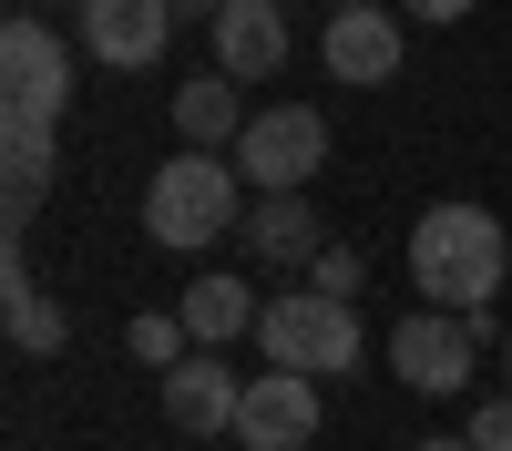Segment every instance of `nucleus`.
<instances>
[{"instance_id":"1","label":"nucleus","mask_w":512,"mask_h":451,"mask_svg":"<svg viewBox=\"0 0 512 451\" xmlns=\"http://www.w3.org/2000/svg\"><path fill=\"white\" fill-rule=\"evenodd\" d=\"M512 277V236L492 205H420L410 226V287L431 308H492Z\"/></svg>"},{"instance_id":"2","label":"nucleus","mask_w":512,"mask_h":451,"mask_svg":"<svg viewBox=\"0 0 512 451\" xmlns=\"http://www.w3.org/2000/svg\"><path fill=\"white\" fill-rule=\"evenodd\" d=\"M246 195H256V185L236 175V154L185 144V154H164V164H154V185H144V226H154V246L195 257V246H216V236L246 226Z\"/></svg>"},{"instance_id":"3","label":"nucleus","mask_w":512,"mask_h":451,"mask_svg":"<svg viewBox=\"0 0 512 451\" xmlns=\"http://www.w3.org/2000/svg\"><path fill=\"white\" fill-rule=\"evenodd\" d=\"M256 349H267V369L349 380V369L369 359V328H359V298H318V287H287V298H267V318H256Z\"/></svg>"},{"instance_id":"4","label":"nucleus","mask_w":512,"mask_h":451,"mask_svg":"<svg viewBox=\"0 0 512 451\" xmlns=\"http://www.w3.org/2000/svg\"><path fill=\"white\" fill-rule=\"evenodd\" d=\"M482 349H492V308H410L390 328V369H400V390H420V400L472 390Z\"/></svg>"},{"instance_id":"5","label":"nucleus","mask_w":512,"mask_h":451,"mask_svg":"<svg viewBox=\"0 0 512 451\" xmlns=\"http://www.w3.org/2000/svg\"><path fill=\"white\" fill-rule=\"evenodd\" d=\"M318 164H328V123H318L308 103H267V113L236 134V175H246L256 195H308Z\"/></svg>"},{"instance_id":"6","label":"nucleus","mask_w":512,"mask_h":451,"mask_svg":"<svg viewBox=\"0 0 512 451\" xmlns=\"http://www.w3.org/2000/svg\"><path fill=\"white\" fill-rule=\"evenodd\" d=\"M0 113H31V123L72 113V62H62L52 21H11L0 31Z\"/></svg>"},{"instance_id":"7","label":"nucleus","mask_w":512,"mask_h":451,"mask_svg":"<svg viewBox=\"0 0 512 451\" xmlns=\"http://www.w3.org/2000/svg\"><path fill=\"white\" fill-rule=\"evenodd\" d=\"M236 441H246V451H308V441H318V390H308V369H267V380H246Z\"/></svg>"},{"instance_id":"8","label":"nucleus","mask_w":512,"mask_h":451,"mask_svg":"<svg viewBox=\"0 0 512 451\" xmlns=\"http://www.w3.org/2000/svg\"><path fill=\"white\" fill-rule=\"evenodd\" d=\"M175 41V0H82V52L113 62V72H144L164 62Z\"/></svg>"},{"instance_id":"9","label":"nucleus","mask_w":512,"mask_h":451,"mask_svg":"<svg viewBox=\"0 0 512 451\" xmlns=\"http://www.w3.org/2000/svg\"><path fill=\"white\" fill-rule=\"evenodd\" d=\"M236 400H246V380L226 369V349H185L175 369H164V421L175 431H236Z\"/></svg>"},{"instance_id":"10","label":"nucleus","mask_w":512,"mask_h":451,"mask_svg":"<svg viewBox=\"0 0 512 451\" xmlns=\"http://www.w3.org/2000/svg\"><path fill=\"white\" fill-rule=\"evenodd\" d=\"M318 62L338 72V82H390L410 52H400V21H390V0H379V11H328V41H318Z\"/></svg>"},{"instance_id":"11","label":"nucleus","mask_w":512,"mask_h":451,"mask_svg":"<svg viewBox=\"0 0 512 451\" xmlns=\"http://www.w3.org/2000/svg\"><path fill=\"white\" fill-rule=\"evenodd\" d=\"M205 41H216V72L267 82V72L287 62V11H277V0H226V11L205 21Z\"/></svg>"},{"instance_id":"12","label":"nucleus","mask_w":512,"mask_h":451,"mask_svg":"<svg viewBox=\"0 0 512 451\" xmlns=\"http://www.w3.org/2000/svg\"><path fill=\"white\" fill-rule=\"evenodd\" d=\"M236 236H246V257L297 267V277H308V267H318V246H328V226H318V205H308V195H256Z\"/></svg>"},{"instance_id":"13","label":"nucleus","mask_w":512,"mask_h":451,"mask_svg":"<svg viewBox=\"0 0 512 451\" xmlns=\"http://www.w3.org/2000/svg\"><path fill=\"white\" fill-rule=\"evenodd\" d=\"M246 123H256V113H246V82H236V72H195L185 93H175V134H185V144H205V154H216V144L236 154Z\"/></svg>"},{"instance_id":"14","label":"nucleus","mask_w":512,"mask_h":451,"mask_svg":"<svg viewBox=\"0 0 512 451\" xmlns=\"http://www.w3.org/2000/svg\"><path fill=\"white\" fill-rule=\"evenodd\" d=\"M175 318L195 328V349H236L256 318H267V298H256L246 277H195L185 298H175Z\"/></svg>"},{"instance_id":"15","label":"nucleus","mask_w":512,"mask_h":451,"mask_svg":"<svg viewBox=\"0 0 512 451\" xmlns=\"http://www.w3.org/2000/svg\"><path fill=\"white\" fill-rule=\"evenodd\" d=\"M52 144H62V123H31V113L0 123V185H11V226H31V205L52 195Z\"/></svg>"},{"instance_id":"16","label":"nucleus","mask_w":512,"mask_h":451,"mask_svg":"<svg viewBox=\"0 0 512 451\" xmlns=\"http://www.w3.org/2000/svg\"><path fill=\"white\" fill-rule=\"evenodd\" d=\"M0 318H11V349H31V359H52L62 339H72V318L31 287V267H21V226H11V257H0Z\"/></svg>"},{"instance_id":"17","label":"nucleus","mask_w":512,"mask_h":451,"mask_svg":"<svg viewBox=\"0 0 512 451\" xmlns=\"http://www.w3.org/2000/svg\"><path fill=\"white\" fill-rule=\"evenodd\" d=\"M123 349H134V359L154 369V380H164V369H175V359L195 349V328H185V318H164V308H144L134 328H123Z\"/></svg>"},{"instance_id":"18","label":"nucleus","mask_w":512,"mask_h":451,"mask_svg":"<svg viewBox=\"0 0 512 451\" xmlns=\"http://www.w3.org/2000/svg\"><path fill=\"white\" fill-rule=\"evenodd\" d=\"M308 287H318V298H359V287H369V257H359V246H318Z\"/></svg>"},{"instance_id":"19","label":"nucleus","mask_w":512,"mask_h":451,"mask_svg":"<svg viewBox=\"0 0 512 451\" xmlns=\"http://www.w3.org/2000/svg\"><path fill=\"white\" fill-rule=\"evenodd\" d=\"M472 451H512V390L502 400H472V431H461Z\"/></svg>"},{"instance_id":"20","label":"nucleus","mask_w":512,"mask_h":451,"mask_svg":"<svg viewBox=\"0 0 512 451\" xmlns=\"http://www.w3.org/2000/svg\"><path fill=\"white\" fill-rule=\"evenodd\" d=\"M410 21H472V0H400Z\"/></svg>"},{"instance_id":"21","label":"nucleus","mask_w":512,"mask_h":451,"mask_svg":"<svg viewBox=\"0 0 512 451\" xmlns=\"http://www.w3.org/2000/svg\"><path fill=\"white\" fill-rule=\"evenodd\" d=\"M226 11V0H175V21H216Z\"/></svg>"},{"instance_id":"22","label":"nucleus","mask_w":512,"mask_h":451,"mask_svg":"<svg viewBox=\"0 0 512 451\" xmlns=\"http://www.w3.org/2000/svg\"><path fill=\"white\" fill-rule=\"evenodd\" d=\"M420 451H472V441H461V431H451V441H420Z\"/></svg>"},{"instance_id":"23","label":"nucleus","mask_w":512,"mask_h":451,"mask_svg":"<svg viewBox=\"0 0 512 451\" xmlns=\"http://www.w3.org/2000/svg\"><path fill=\"white\" fill-rule=\"evenodd\" d=\"M502 380H512V328H502Z\"/></svg>"},{"instance_id":"24","label":"nucleus","mask_w":512,"mask_h":451,"mask_svg":"<svg viewBox=\"0 0 512 451\" xmlns=\"http://www.w3.org/2000/svg\"><path fill=\"white\" fill-rule=\"evenodd\" d=\"M338 11H379V0H338Z\"/></svg>"}]
</instances>
